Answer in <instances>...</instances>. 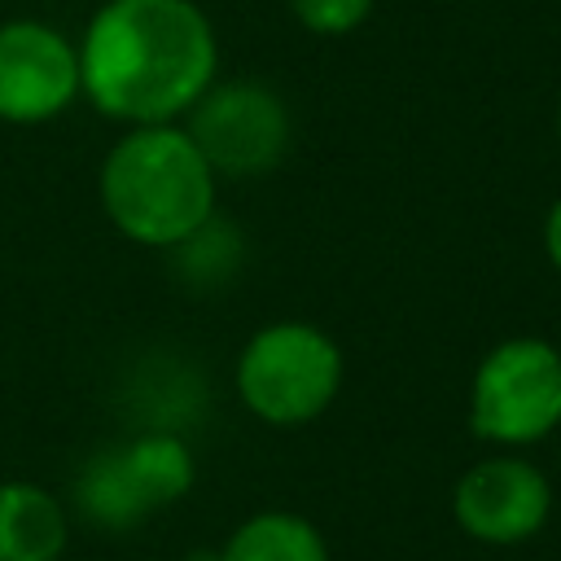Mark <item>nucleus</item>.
<instances>
[{"label":"nucleus","mask_w":561,"mask_h":561,"mask_svg":"<svg viewBox=\"0 0 561 561\" xmlns=\"http://www.w3.org/2000/svg\"><path fill=\"white\" fill-rule=\"evenodd\" d=\"M469 430L495 451L539 447L561 430V346L535 333L500 337L469 377Z\"/></svg>","instance_id":"20e7f679"},{"label":"nucleus","mask_w":561,"mask_h":561,"mask_svg":"<svg viewBox=\"0 0 561 561\" xmlns=\"http://www.w3.org/2000/svg\"><path fill=\"white\" fill-rule=\"evenodd\" d=\"M557 145H561V96H557Z\"/></svg>","instance_id":"2eb2a0df"},{"label":"nucleus","mask_w":561,"mask_h":561,"mask_svg":"<svg viewBox=\"0 0 561 561\" xmlns=\"http://www.w3.org/2000/svg\"><path fill=\"white\" fill-rule=\"evenodd\" d=\"M342 346L311 320H272L254 329L232 364L241 408L272 430L320 421L342 394Z\"/></svg>","instance_id":"7ed1b4c3"},{"label":"nucleus","mask_w":561,"mask_h":561,"mask_svg":"<svg viewBox=\"0 0 561 561\" xmlns=\"http://www.w3.org/2000/svg\"><path fill=\"white\" fill-rule=\"evenodd\" d=\"M61 561H66V557H61Z\"/></svg>","instance_id":"dca6fc26"},{"label":"nucleus","mask_w":561,"mask_h":561,"mask_svg":"<svg viewBox=\"0 0 561 561\" xmlns=\"http://www.w3.org/2000/svg\"><path fill=\"white\" fill-rule=\"evenodd\" d=\"M456 526L486 548H517L552 517V482L522 451H491L473 460L451 486Z\"/></svg>","instance_id":"423d86ee"},{"label":"nucleus","mask_w":561,"mask_h":561,"mask_svg":"<svg viewBox=\"0 0 561 561\" xmlns=\"http://www.w3.org/2000/svg\"><path fill=\"white\" fill-rule=\"evenodd\" d=\"M219 561H333L320 526L294 508H259L219 543Z\"/></svg>","instance_id":"1a4fd4ad"},{"label":"nucleus","mask_w":561,"mask_h":561,"mask_svg":"<svg viewBox=\"0 0 561 561\" xmlns=\"http://www.w3.org/2000/svg\"><path fill=\"white\" fill-rule=\"evenodd\" d=\"M184 561H219V548H202V552H188Z\"/></svg>","instance_id":"4468645a"},{"label":"nucleus","mask_w":561,"mask_h":561,"mask_svg":"<svg viewBox=\"0 0 561 561\" xmlns=\"http://www.w3.org/2000/svg\"><path fill=\"white\" fill-rule=\"evenodd\" d=\"M70 500H75V513L96 530H131L149 517V504L140 500L118 447H101L79 465Z\"/></svg>","instance_id":"9d476101"},{"label":"nucleus","mask_w":561,"mask_h":561,"mask_svg":"<svg viewBox=\"0 0 561 561\" xmlns=\"http://www.w3.org/2000/svg\"><path fill=\"white\" fill-rule=\"evenodd\" d=\"M96 202L118 237L145 250H175L215 219L219 175L184 123L123 127L96 171Z\"/></svg>","instance_id":"f03ea898"},{"label":"nucleus","mask_w":561,"mask_h":561,"mask_svg":"<svg viewBox=\"0 0 561 561\" xmlns=\"http://www.w3.org/2000/svg\"><path fill=\"white\" fill-rule=\"evenodd\" d=\"M539 241H543V259L548 267L561 276V197L543 210V224H539Z\"/></svg>","instance_id":"ddd939ff"},{"label":"nucleus","mask_w":561,"mask_h":561,"mask_svg":"<svg viewBox=\"0 0 561 561\" xmlns=\"http://www.w3.org/2000/svg\"><path fill=\"white\" fill-rule=\"evenodd\" d=\"M75 101H83L79 44L44 18L0 22V123L44 127Z\"/></svg>","instance_id":"0eeeda50"},{"label":"nucleus","mask_w":561,"mask_h":561,"mask_svg":"<svg viewBox=\"0 0 561 561\" xmlns=\"http://www.w3.org/2000/svg\"><path fill=\"white\" fill-rule=\"evenodd\" d=\"M75 44L83 101L123 127L180 123L219 79V35L197 0H101Z\"/></svg>","instance_id":"f257e3e1"},{"label":"nucleus","mask_w":561,"mask_h":561,"mask_svg":"<svg viewBox=\"0 0 561 561\" xmlns=\"http://www.w3.org/2000/svg\"><path fill=\"white\" fill-rule=\"evenodd\" d=\"M118 451H123V465H127L140 500L149 504V513L180 504L197 482L193 447L171 430H145V434L118 443Z\"/></svg>","instance_id":"9b49d317"},{"label":"nucleus","mask_w":561,"mask_h":561,"mask_svg":"<svg viewBox=\"0 0 561 561\" xmlns=\"http://www.w3.org/2000/svg\"><path fill=\"white\" fill-rule=\"evenodd\" d=\"M219 180H254L294 145L289 101L263 79H215L180 118Z\"/></svg>","instance_id":"39448f33"},{"label":"nucleus","mask_w":561,"mask_h":561,"mask_svg":"<svg viewBox=\"0 0 561 561\" xmlns=\"http://www.w3.org/2000/svg\"><path fill=\"white\" fill-rule=\"evenodd\" d=\"M377 0H285L289 18L311 31V35H324V39H337V35H351L368 22Z\"/></svg>","instance_id":"f8f14e48"},{"label":"nucleus","mask_w":561,"mask_h":561,"mask_svg":"<svg viewBox=\"0 0 561 561\" xmlns=\"http://www.w3.org/2000/svg\"><path fill=\"white\" fill-rule=\"evenodd\" d=\"M70 508L31 478H0V561H61Z\"/></svg>","instance_id":"6e6552de"}]
</instances>
